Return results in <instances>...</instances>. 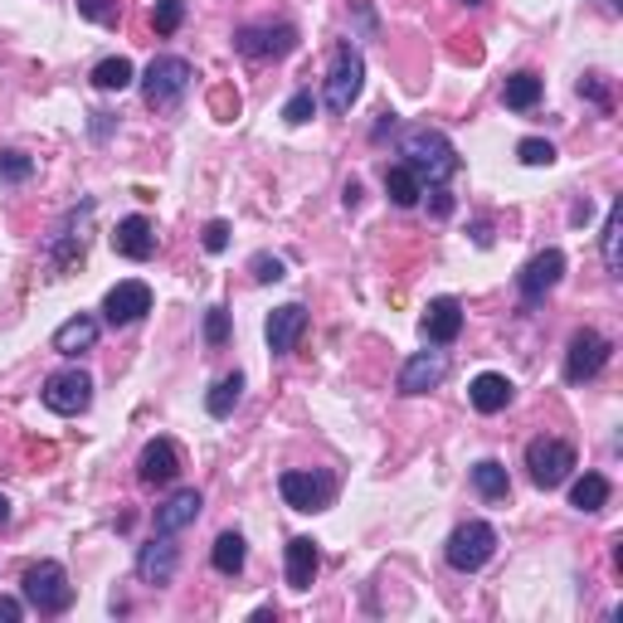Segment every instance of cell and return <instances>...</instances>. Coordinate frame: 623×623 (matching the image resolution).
<instances>
[{"mask_svg": "<svg viewBox=\"0 0 623 623\" xmlns=\"http://www.w3.org/2000/svg\"><path fill=\"white\" fill-rule=\"evenodd\" d=\"M400 156L424 185H443L453 171H459V151L443 132L433 127H404L400 132Z\"/></svg>", "mask_w": 623, "mask_h": 623, "instance_id": "1", "label": "cell"}, {"mask_svg": "<svg viewBox=\"0 0 623 623\" xmlns=\"http://www.w3.org/2000/svg\"><path fill=\"white\" fill-rule=\"evenodd\" d=\"M20 595H25V604L39 609V614H64V609L74 604V585H69V570L59 565V560L29 565L25 579H20Z\"/></svg>", "mask_w": 623, "mask_h": 623, "instance_id": "2", "label": "cell"}, {"mask_svg": "<svg viewBox=\"0 0 623 623\" xmlns=\"http://www.w3.org/2000/svg\"><path fill=\"white\" fill-rule=\"evenodd\" d=\"M361 88H366V59H361V49L351 45V39H341L337 49H331V69H327V108L331 112H351V102L361 98Z\"/></svg>", "mask_w": 623, "mask_h": 623, "instance_id": "3", "label": "cell"}, {"mask_svg": "<svg viewBox=\"0 0 623 623\" xmlns=\"http://www.w3.org/2000/svg\"><path fill=\"white\" fill-rule=\"evenodd\" d=\"M88 224H93V200H78L74 210L64 215V224L49 234V264H54V273H74V268H83Z\"/></svg>", "mask_w": 623, "mask_h": 623, "instance_id": "4", "label": "cell"}, {"mask_svg": "<svg viewBox=\"0 0 623 623\" xmlns=\"http://www.w3.org/2000/svg\"><path fill=\"white\" fill-rule=\"evenodd\" d=\"M191 78H195V69L181 54H156L147 64V74H142V98L151 108H175L185 98V88H191Z\"/></svg>", "mask_w": 623, "mask_h": 623, "instance_id": "5", "label": "cell"}, {"mask_svg": "<svg viewBox=\"0 0 623 623\" xmlns=\"http://www.w3.org/2000/svg\"><path fill=\"white\" fill-rule=\"evenodd\" d=\"M234 49L244 59H254V64H268V59H288L297 49V25H288V20H264V25H244L234 35Z\"/></svg>", "mask_w": 623, "mask_h": 623, "instance_id": "6", "label": "cell"}, {"mask_svg": "<svg viewBox=\"0 0 623 623\" xmlns=\"http://www.w3.org/2000/svg\"><path fill=\"white\" fill-rule=\"evenodd\" d=\"M492 555H497V532H492L487 522H463L459 532L449 536V546H443V560H449L459 575H473V570H482Z\"/></svg>", "mask_w": 623, "mask_h": 623, "instance_id": "7", "label": "cell"}, {"mask_svg": "<svg viewBox=\"0 0 623 623\" xmlns=\"http://www.w3.org/2000/svg\"><path fill=\"white\" fill-rule=\"evenodd\" d=\"M526 467H532V482L550 492V487L570 482V473H575V449H570L565 439H532L526 443Z\"/></svg>", "mask_w": 623, "mask_h": 623, "instance_id": "8", "label": "cell"}, {"mask_svg": "<svg viewBox=\"0 0 623 623\" xmlns=\"http://www.w3.org/2000/svg\"><path fill=\"white\" fill-rule=\"evenodd\" d=\"M39 400H45V410H54V414H83L93 404V376L83 366L54 370V376L45 380V390H39Z\"/></svg>", "mask_w": 623, "mask_h": 623, "instance_id": "9", "label": "cell"}, {"mask_svg": "<svg viewBox=\"0 0 623 623\" xmlns=\"http://www.w3.org/2000/svg\"><path fill=\"white\" fill-rule=\"evenodd\" d=\"M609 337H599L595 327H585V331H575L570 337V346H565V380L570 386H585V380H595L599 370L609 366Z\"/></svg>", "mask_w": 623, "mask_h": 623, "instance_id": "10", "label": "cell"}, {"mask_svg": "<svg viewBox=\"0 0 623 623\" xmlns=\"http://www.w3.org/2000/svg\"><path fill=\"white\" fill-rule=\"evenodd\" d=\"M560 278H565V254H560V248H541V254L516 273V293H522L526 307H536V303H546V293Z\"/></svg>", "mask_w": 623, "mask_h": 623, "instance_id": "11", "label": "cell"}, {"mask_svg": "<svg viewBox=\"0 0 623 623\" xmlns=\"http://www.w3.org/2000/svg\"><path fill=\"white\" fill-rule=\"evenodd\" d=\"M278 492H283V502L293 506V512H321V506H331V492H337V482H331L327 473H283L278 477Z\"/></svg>", "mask_w": 623, "mask_h": 623, "instance_id": "12", "label": "cell"}, {"mask_svg": "<svg viewBox=\"0 0 623 623\" xmlns=\"http://www.w3.org/2000/svg\"><path fill=\"white\" fill-rule=\"evenodd\" d=\"M147 312H151V288L137 283V278L108 288V297H102V317H108L112 327H132V321H142Z\"/></svg>", "mask_w": 623, "mask_h": 623, "instance_id": "13", "label": "cell"}, {"mask_svg": "<svg viewBox=\"0 0 623 623\" xmlns=\"http://www.w3.org/2000/svg\"><path fill=\"white\" fill-rule=\"evenodd\" d=\"M419 331H424L429 346H453L459 331H463V303L459 297H433V303L424 307V317H419Z\"/></svg>", "mask_w": 623, "mask_h": 623, "instance_id": "14", "label": "cell"}, {"mask_svg": "<svg viewBox=\"0 0 623 623\" xmlns=\"http://www.w3.org/2000/svg\"><path fill=\"white\" fill-rule=\"evenodd\" d=\"M175 565H181L175 536H161V532H156L151 541L137 550V575L147 579V585H171V579H175Z\"/></svg>", "mask_w": 623, "mask_h": 623, "instance_id": "15", "label": "cell"}, {"mask_svg": "<svg viewBox=\"0 0 623 623\" xmlns=\"http://www.w3.org/2000/svg\"><path fill=\"white\" fill-rule=\"evenodd\" d=\"M137 477L147 487H171L175 477H181V449H175L171 439H151L137 459Z\"/></svg>", "mask_w": 623, "mask_h": 623, "instance_id": "16", "label": "cell"}, {"mask_svg": "<svg viewBox=\"0 0 623 623\" xmlns=\"http://www.w3.org/2000/svg\"><path fill=\"white\" fill-rule=\"evenodd\" d=\"M303 331H307V312L297 303L273 307V312H268V321H264V337H268V351H273V356H288Z\"/></svg>", "mask_w": 623, "mask_h": 623, "instance_id": "17", "label": "cell"}, {"mask_svg": "<svg viewBox=\"0 0 623 623\" xmlns=\"http://www.w3.org/2000/svg\"><path fill=\"white\" fill-rule=\"evenodd\" d=\"M443 376H449L443 351H414V356L404 361V370H400V394H424V390L439 386Z\"/></svg>", "mask_w": 623, "mask_h": 623, "instance_id": "18", "label": "cell"}, {"mask_svg": "<svg viewBox=\"0 0 623 623\" xmlns=\"http://www.w3.org/2000/svg\"><path fill=\"white\" fill-rule=\"evenodd\" d=\"M112 248H118L122 258H132V264H147L156 254V230L147 215H127V220L112 230Z\"/></svg>", "mask_w": 623, "mask_h": 623, "instance_id": "19", "label": "cell"}, {"mask_svg": "<svg viewBox=\"0 0 623 623\" xmlns=\"http://www.w3.org/2000/svg\"><path fill=\"white\" fill-rule=\"evenodd\" d=\"M512 394H516V386L506 376H497V370H482V376L467 386V400H473L477 414H502L506 404H512Z\"/></svg>", "mask_w": 623, "mask_h": 623, "instance_id": "20", "label": "cell"}, {"mask_svg": "<svg viewBox=\"0 0 623 623\" xmlns=\"http://www.w3.org/2000/svg\"><path fill=\"white\" fill-rule=\"evenodd\" d=\"M200 506H205V497L195 492V487H185V492H175L166 506H156V532L161 536H175V532H185V526L200 516Z\"/></svg>", "mask_w": 623, "mask_h": 623, "instance_id": "21", "label": "cell"}, {"mask_svg": "<svg viewBox=\"0 0 623 623\" xmlns=\"http://www.w3.org/2000/svg\"><path fill=\"white\" fill-rule=\"evenodd\" d=\"M317 570H321L317 541H312V536H293V541H288V585H293V589H312Z\"/></svg>", "mask_w": 623, "mask_h": 623, "instance_id": "22", "label": "cell"}, {"mask_svg": "<svg viewBox=\"0 0 623 623\" xmlns=\"http://www.w3.org/2000/svg\"><path fill=\"white\" fill-rule=\"evenodd\" d=\"M93 341H98V321L93 317H69L64 327L54 331V351L59 356H78V351H93Z\"/></svg>", "mask_w": 623, "mask_h": 623, "instance_id": "23", "label": "cell"}, {"mask_svg": "<svg viewBox=\"0 0 623 623\" xmlns=\"http://www.w3.org/2000/svg\"><path fill=\"white\" fill-rule=\"evenodd\" d=\"M502 102L512 112H532L536 102H541V78L526 74V69H522V74H512V78L502 83Z\"/></svg>", "mask_w": 623, "mask_h": 623, "instance_id": "24", "label": "cell"}, {"mask_svg": "<svg viewBox=\"0 0 623 623\" xmlns=\"http://www.w3.org/2000/svg\"><path fill=\"white\" fill-rule=\"evenodd\" d=\"M473 487L482 492V502H506V492H512V482H506V467L497 459H482L473 467Z\"/></svg>", "mask_w": 623, "mask_h": 623, "instance_id": "25", "label": "cell"}, {"mask_svg": "<svg viewBox=\"0 0 623 623\" xmlns=\"http://www.w3.org/2000/svg\"><path fill=\"white\" fill-rule=\"evenodd\" d=\"M386 195L400 205V210H410V205H419L424 181L410 171V166H390V171H386Z\"/></svg>", "mask_w": 623, "mask_h": 623, "instance_id": "26", "label": "cell"}, {"mask_svg": "<svg viewBox=\"0 0 623 623\" xmlns=\"http://www.w3.org/2000/svg\"><path fill=\"white\" fill-rule=\"evenodd\" d=\"M604 502H609V477H599V473L575 477V487H570V506L575 512H599Z\"/></svg>", "mask_w": 623, "mask_h": 623, "instance_id": "27", "label": "cell"}, {"mask_svg": "<svg viewBox=\"0 0 623 623\" xmlns=\"http://www.w3.org/2000/svg\"><path fill=\"white\" fill-rule=\"evenodd\" d=\"M239 400H244V376H239V370H230V376L215 380V390H210V400H205V410H210L215 419H230Z\"/></svg>", "mask_w": 623, "mask_h": 623, "instance_id": "28", "label": "cell"}, {"mask_svg": "<svg viewBox=\"0 0 623 623\" xmlns=\"http://www.w3.org/2000/svg\"><path fill=\"white\" fill-rule=\"evenodd\" d=\"M132 78H137V69H132V59H102L98 69H93V88H102V93H122V88H132Z\"/></svg>", "mask_w": 623, "mask_h": 623, "instance_id": "29", "label": "cell"}, {"mask_svg": "<svg viewBox=\"0 0 623 623\" xmlns=\"http://www.w3.org/2000/svg\"><path fill=\"white\" fill-rule=\"evenodd\" d=\"M244 536L239 532H224L220 541H215V550H210V565L220 570V575H239V570H244Z\"/></svg>", "mask_w": 623, "mask_h": 623, "instance_id": "30", "label": "cell"}, {"mask_svg": "<svg viewBox=\"0 0 623 623\" xmlns=\"http://www.w3.org/2000/svg\"><path fill=\"white\" fill-rule=\"evenodd\" d=\"M619 234H623V205H609V220H604V264L609 273H619Z\"/></svg>", "mask_w": 623, "mask_h": 623, "instance_id": "31", "label": "cell"}, {"mask_svg": "<svg viewBox=\"0 0 623 623\" xmlns=\"http://www.w3.org/2000/svg\"><path fill=\"white\" fill-rule=\"evenodd\" d=\"M181 20H185V0H156V10H151L156 35H175Z\"/></svg>", "mask_w": 623, "mask_h": 623, "instance_id": "32", "label": "cell"}, {"mask_svg": "<svg viewBox=\"0 0 623 623\" xmlns=\"http://www.w3.org/2000/svg\"><path fill=\"white\" fill-rule=\"evenodd\" d=\"M35 175V161H29L25 151H0V181H29Z\"/></svg>", "mask_w": 623, "mask_h": 623, "instance_id": "33", "label": "cell"}, {"mask_svg": "<svg viewBox=\"0 0 623 623\" xmlns=\"http://www.w3.org/2000/svg\"><path fill=\"white\" fill-rule=\"evenodd\" d=\"M248 273H254V283H283L288 268H283V258H278V254H254Z\"/></svg>", "mask_w": 623, "mask_h": 623, "instance_id": "34", "label": "cell"}, {"mask_svg": "<svg viewBox=\"0 0 623 623\" xmlns=\"http://www.w3.org/2000/svg\"><path fill=\"white\" fill-rule=\"evenodd\" d=\"M224 341H230V312H224V307H210V312H205V346L220 351Z\"/></svg>", "mask_w": 623, "mask_h": 623, "instance_id": "35", "label": "cell"}, {"mask_svg": "<svg viewBox=\"0 0 623 623\" xmlns=\"http://www.w3.org/2000/svg\"><path fill=\"white\" fill-rule=\"evenodd\" d=\"M312 118H317V98H312L307 88H303V93H293V98H288V108H283V122L303 127V122H312Z\"/></svg>", "mask_w": 623, "mask_h": 623, "instance_id": "36", "label": "cell"}, {"mask_svg": "<svg viewBox=\"0 0 623 623\" xmlns=\"http://www.w3.org/2000/svg\"><path fill=\"white\" fill-rule=\"evenodd\" d=\"M78 15L98 20V25H118L122 10H118V0H78Z\"/></svg>", "mask_w": 623, "mask_h": 623, "instance_id": "37", "label": "cell"}, {"mask_svg": "<svg viewBox=\"0 0 623 623\" xmlns=\"http://www.w3.org/2000/svg\"><path fill=\"white\" fill-rule=\"evenodd\" d=\"M516 156H522L526 166H550V161H555V147H550V142H541V137H526L522 147H516Z\"/></svg>", "mask_w": 623, "mask_h": 623, "instance_id": "38", "label": "cell"}, {"mask_svg": "<svg viewBox=\"0 0 623 623\" xmlns=\"http://www.w3.org/2000/svg\"><path fill=\"white\" fill-rule=\"evenodd\" d=\"M205 248H210V254H224V248H230V224H224V220L205 224Z\"/></svg>", "mask_w": 623, "mask_h": 623, "instance_id": "39", "label": "cell"}, {"mask_svg": "<svg viewBox=\"0 0 623 623\" xmlns=\"http://www.w3.org/2000/svg\"><path fill=\"white\" fill-rule=\"evenodd\" d=\"M429 210H433V220H449L453 215V195L443 185H429Z\"/></svg>", "mask_w": 623, "mask_h": 623, "instance_id": "40", "label": "cell"}, {"mask_svg": "<svg viewBox=\"0 0 623 623\" xmlns=\"http://www.w3.org/2000/svg\"><path fill=\"white\" fill-rule=\"evenodd\" d=\"M20 614H25L20 599H0V623H20Z\"/></svg>", "mask_w": 623, "mask_h": 623, "instance_id": "41", "label": "cell"}, {"mask_svg": "<svg viewBox=\"0 0 623 623\" xmlns=\"http://www.w3.org/2000/svg\"><path fill=\"white\" fill-rule=\"evenodd\" d=\"M341 200H346V210H356V205H361V181H346V191H341Z\"/></svg>", "mask_w": 623, "mask_h": 623, "instance_id": "42", "label": "cell"}, {"mask_svg": "<svg viewBox=\"0 0 623 623\" xmlns=\"http://www.w3.org/2000/svg\"><path fill=\"white\" fill-rule=\"evenodd\" d=\"M5 522H10V497L0 492V526H5Z\"/></svg>", "mask_w": 623, "mask_h": 623, "instance_id": "43", "label": "cell"}, {"mask_svg": "<svg viewBox=\"0 0 623 623\" xmlns=\"http://www.w3.org/2000/svg\"><path fill=\"white\" fill-rule=\"evenodd\" d=\"M459 5H482V0H459Z\"/></svg>", "mask_w": 623, "mask_h": 623, "instance_id": "44", "label": "cell"}]
</instances>
